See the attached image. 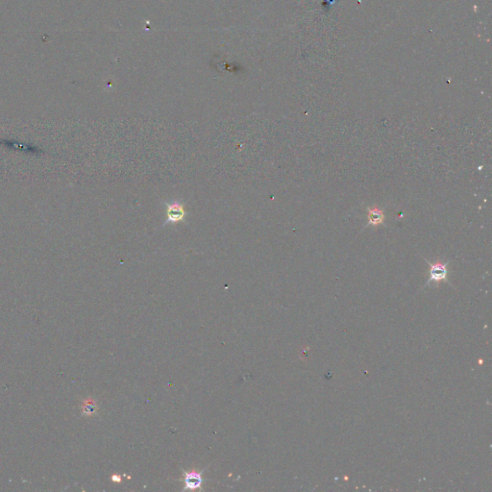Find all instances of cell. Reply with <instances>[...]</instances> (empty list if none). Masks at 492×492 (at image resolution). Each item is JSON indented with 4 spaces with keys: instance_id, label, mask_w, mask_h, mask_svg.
I'll return each mask as SVG.
<instances>
[{
    "instance_id": "obj_5",
    "label": "cell",
    "mask_w": 492,
    "mask_h": 492,
    "mask_svg": "<svg viewBox=\"0 0 492 492\" xmlns=\"http://www.w3.org/2000/svg\"><path fill=\"white\" fill-rule=\"evenodd\" d=\"M82 410H83L84 415L92 416L93 413H95V411L97 410V405L92 399L85 400L83 402V405H82Z\"/></svg>"
},
{
    "instance_id": "obj_6",
    "label": "cell",
    "mask_w": 492,
    "mask_h": 492,
    "mask_svg": "<svg viewBox=\"0 0 492 492\" xmlns=\"http://www.w3.org/2000/svg\"><path fill=\"white\" fill-rule=\"evenodd\" d=\"M117 477H118V476H113V477H112V480H113V481H117V482H120L121 479H120V478H117Z\"/></svg>"
},
{
    "instance_id": "obj_2",
    "label": "cell",
    "mask_w": 492,
    "mask_h": 492,
    "mask_svg": "<svg viewBox=\"0 0 492 492\" xmlns=\"http://www.w3.org/2000/svg\"><path fill=\"white\" fill-rule=\"evenodd\" d=\"M167 207V220L163 226L167 225L169 223H177L180 221H183L184 218L186 217V212L184 209L183 204L179 201H172L171 203H166Z\"/></svg>"
},
{
    "instance_id": "obj_4",
    "label": "cell",
    "mask_w": 492,
    "mask_h": 492,
    "mask_svg": "<svg viewBox=\"0 0 492 492\" xmlns=\"http://www.w3.org/2000/svg\"><path fill=\"white\" fill-rule=\"evenodd\" d=\"M367 222L365 229L371 226V227H377V226L383 225L384 223V211L382 209L378 207H367Z\"/></svg>"
},
{
    "instance_id": "obj_3",
    "label": "cell",
    "mask_w": 492,
    "mask_h": 492,
    "mask_svg": "<svg viewBox=\"0 0 492 492\" xmlns=\"http://www.w3.org/2000/svg\"><path fill=\"white\" fill-rule=\"evenodd\" d=\"M204 470L201 472L197 471H190V472H184L185 473V488L184 490H193V489H198L201 488L203 484V474Z\"/></svg>"
},
{
    "instance_id": "obj_1",
    "label": "cell",
    "mask_w": 492,
    "mask_h": 492,
    "mask_svg": "<svg viewBox=\"0 0 492 492\" xmlns=\"http://www.w3.org/2000/svg\"><path fill=\"white\" fill-rule=\"evenodd\" d=\"M423 260L429 265L428 280L423 288H426L431 284H441L442 282L451 284L448 280V275H449L448 266L450 261L442 262L441 260H436L435 262H430L425 258H423Z\"/></svg>"
}]
</instances>
